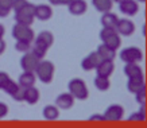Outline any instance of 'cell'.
<instances>
[{"instance_id": "obj_26", "label": "cell", "mask_w": 147, "mask_h": 128, "mask_svg": "<svg viewBox=\"0 0 147 128\" xmlns=\"http://www.w3.org/2000/svg\"><path fill=\"white\" fill-rule=\"evenodd\" d=\"M47 50H49V47H46L45 44H42V43H39V42L32 40V43H31V51L35 54V55L39 58V59H42V58L45 57L46 53H47Z\"/></svg>"}, {"instance_id": "obj_42", "label": "cell", "mask_w": 147, "mask_h": 128, "mask_svg": "<svg viewBox=\"0 0 147 128\" xmlns=\"http://www.w3.org/2000/svg\"><path fill=\"white\" fill-rule=\"evenodd\" d=\"M112 1H115V3H120V1H123V0H112Z\"/></svg>"}, {"instance_id": "obj_36", "label": "cell", "mask_w": 147, "mask_h": 128, "mask_svg": "<svg viewBox=\"0 0 147 128\" xmlns=\"http://www.w3.org/2000/svg\"><path fill=\"white\" fill-rule=\"evenodd\" d=\"M89 120H98V121H105V119H104V115H98V113H96V115H92L89 117Z\"/></svg>"}, {"instance_id": "obj_30", "label": "cell", "mask_w": 147, "mask_h": 128, "mask_svg": "<svg viewBox=\"0 0 147 128\" xmlns=\"http://www.w3.org/2000/svg\"><path fill=\"white\" fill-rule=\"evenodd\" d=\"M24 89H26V88H23V86H20V85H19V88L16 89L12 94H11V97H12L15 101H18V102L24 101Z\"/></svg>"}, {"instance_id": "obj_9", "label": "cell", "mask_w": 147, "mask_h": 128, "mask_svg": "<svg viewBox=\"0 0 147 128\" xmlns=\"http://www.w3.org/2000/svg\"><path fill=\"white\" fill-rule=\"evenodd\" d=\"M101 61L102 59L100 58L97 51H92V53H89L82 61H81V67H82V70H85V71L94 70Z\"/></svg>"}, {"instance_id": "obj_18", "label": "cell", "mask_w": 147, "mask_h": 128, "mask_svg": "<svg viewBox=\"0 0 147 128\" xmlns=\"http://www.w3.org/2000/svg\"><path fill=\"white\" fill-rule=\"evenodd\" d=\"M39 90L32 85V86H28V88L24 89V101L28 104V105H35L36 102L39 101Z\"/></svg>"}, {"instance_id": "obj_24", "label": "cell", "mask_w": 147, "mask_h": 128, "mask_svg": "<svg viewBox=\"0 0 147 128\" xmlns=\"http://www.w3.org/2000/svg\"><path fill=\"white\" fill-rule=\"evenodd\" d=\"M92 4L98 12H107V11H111L113 1L112 0H92Z\"/></svg>"}, {"instance_id": "obj_2", "label": "cell", "mask_w": 147, "mask_h": 128, "mask_svg": "<svg viewBox=\"0 0 147 128\" xmlns=\"http://www.w3.org/2000/svg\"><path fill=\"white\" fill-rule=\"evenodd\" d=\"M67 89L76 100H86L89 96V90L88 86L84 82V79L81 78H71L67 84Z\"/></svg>"}, {"instance_id": "obj_6", "label": "cell", "mask_w": 147, "mask_h": 128, "mask_svg": "<svg viewBox=\"0 0 147 128\" xmlns=\"http://www.w3.org/2000/svg\"><path fill=\"white\" fill-rule=\"evenodd\" d=\"M39 61V58L30 50L27 53H23V57L20 58V67L23 71H35Z\"/></svg>"}, {"instance_id": "obj_5", "label": "cell", "mask_w": 147, "mask_h": 128, "mask_svg": "<svg viewBox=\"0 0 147 128\" xmlns=\"http://www.w3.org/2000/svg\"><path fill=\"white\" fill-rule=\"evenodd\" d=\"M119 57L124 63H139L143 59V53L139 47L129 46V47L121 50Z\"/></svg>"}, {"instance_id": "obj_43", "label": "cell", "mask_w": 147, "mask_h": 128, "mask_svg": "<svg viewBox=\"0 0 147 128\" xmlns=\"http://www.w3.org/2000/svg\"><path fill=\"white\" fill-rule=\"evenodd\" d=\"M136 1H138V3H144L146 0H136Z\"/></svg>"}, {"instance_id": "obj_41", "label": "cell", "mask_w": 147, "mask_h": 128, "mask_svg": "<svg viewBox=\"0 0 147 128\" xmlns=\"http://www.w3.org/2000/svg\"><path fill=\"white\" fill-rule=\"evenodd\" d=\"M49 3L51 5H59V0H49Z\"/></svg>"}, {"instance_id": "obj_10", "label": "cell", "mask_w": 147, "mask_h": 128, "mask_svg": "<svg viewBox=\"0 0 147 128\" xmlns=\"http://www.w3.org/2000/svg\"><path fill=\"white\" fill-rule=\"evenodd\" d=\"M139 4L136 0H123L119 3V11L127 16H134L138 12Z\"/></svg>"}, {"instance_id": "obj_14", "label": "cell", "mask_w": 147, "mask_h": 128, "mask_svg": "<svg viewBox=\"0 0 147 128\" xmlns=\"http://www.w3.org/2000/svg\"><path fill=\"white\" fill-rule=\"evenodd\" d=\"M123 71L127 75V78H140V77H144L142 67L139 66V63H125Z\"/></svg>"}, {"instance_id": "obj_19", "label": "cell", "mask_w": 147, "mask_h": 128, "mask_svg": "<svg viewBox=\"0 0 147 128\" xmlns=\"http://www.w3.org/2000/svg\"><path fill=\"white\" fill-rule=\"evenodd\" d=\"M36 81V75L34 71H23L22 74L19 75L18 78V84L23 88H28V86H32L35 85Z\"/></svg>"}, {"instance_id": "obj_7", "label": "cell", "mask_w": 147, "mask_h": 128, "mask_svg": "<svg viewBox=\"0 0 147 128\" xmlns=\"http://www.w3.org/2000/svg\"><path fill=\"white\" fill-rule=\"evenodd\" d=\"M102 115H104V119L108 121H119L124 116V108L119 104H112L105 109Z\"/></svg>"}, {"instance_id": "obj_4", "label": "cell", "mask_w": 147, "mask_h": 128, "mask_svg": "<svg viewBox=\"0 0 147 128\" xmlns=\"http://www.w3.org/2000/svg\"><path fill=\"white\" fill-rule=\"evenodd\" d=\"M12 36L16 40H27V42H32L35 38L34 30L31 26H26V24H20L16 23L12 27Z\"/></svg>"}, {"instance_id": "obj_22", "label": "cell", "mask_w": 147, "mask_h": 128, "mask_svg": "<svg viewBox=\"0 0 147 128\" xmlns=\"http://www.w3.org/2000/svg\"><path fill=\"white\" fill-rule=\"evenodd\" d=\"M43 113V117L46 120H57L59 117V108H58L55 104H50V105H46L42 110Z\"/></svg>"}, {"instance_id": "obj_25", "label": "cell", "mask_w": 147, "mask_h": 128, "mask_svg": "<svg viewBox=\"0 0 147 128\" xmlns=\"http://www.w3.org/2000/svg\"><path fill=\"white\" fill-rule=\"evenodd\" d=\"M102 43L107 44V46H109V47H112L113 50H117L119 47H120V44H121V38H120V35L117 34V31H115V32H113L112 35L108 36Z\"/></svg>"}, {"instance_id": "obj_33", "label": "cell", "mask_w": 147, "mask_h": 128, "mask_svg": "<svg viewBox=\"0 0 147 128\" xmlns=\"http://www.w3.org/2000/svg\"><path fill=\"white\" fill-rule=\"evenodd\" d=\"M12 1L13 0H0V7L11 12V9H12Z\"/></svg>"}, {"instance_id": "obj_40", "label": "cell", "mask_w": 147, "mask_h": 128, "mask_svg": "<svg viewBox=\"0 0 147 128\" xmlns=\"http://www.w3.org/2000/svg\"><path fill=\"white\" fill-rule=\"evenodd\" d=\"M73 0H59V5H67L69 3H71Z\"/></svg>"}, {"instance_id": "obj_12", "label": "cell", "mask_w": 147, "mask_h": 128, "mask_svg": "<svg viewBox=\"0 0 147 128\" xmlns=\"http://www.w3.org/2000/svg\"><path fill=\"white\" fill-rule=\"evenodd\" d=\"M34 15H35V19L46 22V20H49L53 16V9H51V7L49 4H38L35 5Z\"/></svg>"}, {"instance_id": "obj_17", "label": "cell", "mask_w": 147, "mask_h": 128, "mask_svg": "<svg viewBox=\"0 0 147 128\" xmlns=\"http://www.w3.org/2000/svg\"><path fill=\"white\" fill-rule=\"evenodd\" d=\"M117 15L111 11H107V12H102V16L100 19L102 27H107V28H116V24H117Z\"/></svg>"}, {"instance_id": "obj_34", "label": "cell", "mask_w": 147, "mask_h": 128, "mask_svg": "<svg viewBox=\"0 0 147 128\" xmlns=\"http://www.w3.org/2000/svg\"><path fill=\"white\" fill-rule=\"evenodd\" d=\"M9 79V75L5 73V71H0V89L5 85V82Z\"/></svg>"}, {"instance_id": "obj_31", "label": "cell", "mask_w": 147, "mask_h": 128, "mask_svg": "<svg viewBox=\"0 0 147 128\" xmlns=\"http://www.w3.org/2000/svg\"><path fill=\"white\" fill-rule=\"evenodd\" d=\"M135 98L139 105H146V88L139 90L138 93H135Z\"/></svg>"}, {"instance_id": "obj_15", "label": "cell", "mask_w": 147, "mask_h": 128, "mask_svg": "<svg viewBox=\"0 0 147 128\" xmlns=\"http://www.w3.org/2000/svg\"><path fill=\"white\" fill-rule=\"evenodd\" d=\"M113 69H115L113 61H101L97 65V67H96L94 70H96V74H97V75L109 77V75L113 73Z\"/></svg>"}, {"instance_id": "obj_28", "label": "cell", "mask_w": 147, "mask_h": 128, "mask_svg": "<svg viewBox=\"0 0 147 128\" xmlns=\"http://www.w3.org/2000/svg\"><path fill=\"white\" fill-rule=\"evenodd\" d=\"M18 88H19V84H18V82L9 78L8 81L5 82V85H4V86H3L1 89H3V90H4V92L7 93V94H9V96H11V94H12V93L15 92V90H16Z\"/></svg>"}, {"instance_id": "obj_16", "label": "cell", "mask_w": 147, "mask_h": 128, "mask_svg": "<svg viewBox=\"0 0 147 128\" xmlns=\"http://www.w3.org/2000/svg\"><path fill=\"white\" fill-rule=\"evenodd\" d=\"M96 51H97V54L100 55V58L102 61H113L116 57V50H113L112 47H109V46H107L104 43L100 44L96 49Z\"/></svg>"}, {"instance_id": "obj_38", "label": "cell", "mask_w": 147, "mask_h": 128, "mask_svg": "<svg viewBox=\"0 0 147 128\" xmlns=\"http://www.w3.org/2000/svg\"><path fill=\"white\" fill-rule=\"evenodd\" d=\"M8 13H9V11H7V9H4V8H1V7H0V18H7V16H8Z\"/></svg>"}, {"instance_id": "obj_35", "label": "cell", "mask_w": 147, "mask_h": 128, "mask_svg": "<svg viewBox=\"0 0 147 128\" xmlns=\"http://www.w3.org/2000/svg\"><path fill=\"white\" fill-rule=\"evenodd\" d=\"M7 113H8V106H7V104H4V102L0 101V119L5 117Z\"/></svg>"}, {"instance_id": "obj_37", "label": "cell", "mask_w": 147, "mask_h": 128, "mask_svg": "<svg viewBox=\"0 0 147 128\" xmlns=\"http://www.w3.org/2000/svg\"><path fill=\"white\" fill-rule=\"evenodd\" d=\"M5 51V42L3 38H0V55Z\"/></svg>"}, {"instance_id": "obj_23", "label": "cell", "mask_w": 147, "mask_h": 128, "mask_svg": "<svg viewBox=\"0 0 147 128\" xmlns=\"http://www.w3.org/2000/svg\"><path fill=\"white\" fill-rule=\"evenodd\" d=\"M93 84L97 90H100V92H107L108 89H109V86H111V81H109V77H102V75L96 74V77H94V79H93Z\"/></svg>"}, {"instance_id": "obj_32", "label": "cell", "mask_w": 147, "mask_h": 128, "mask_svg": "<svg viewBox=\"0 0 147 128\" xmlns=\"http://www.w3.org/2000/svg\"><path fill=\"white\" fill-rule=\"evenodd\" d=\"M28 1L27 0H13L12 1V9L13 11H18L23 7V5H26Z\"/></svg>"}, {"instance_id": "obj_21", "label": "cell", "mask_w": 147, "mask_h": 128, "mask_svg": "<svg viewBox=\"0 0 147 128\" xmlns=\"http://www.w3.org/2000/svg\"><path fill=\"white\" fill-rule=\"evenodd\" d=\"M35 42H39V43L45 44L46 47H50V46H53L54 43V36H53V32H50V31L45 30V31H40L39 34L34 38Z\"/></svg>"}, {"instance_id": "obj_39", "label": "cell", "mask_w": 147, "mask_h": 128, "mask_svg": "<svg viewBox=\"0 0 147 128\" xmlns=\"http://www.w3.org/2000/svg\"><path fill=\"white\" fill-rule=\"evenodd\" d=\"M4 34H5L4 26H3V24H0V38H3V36H4Z\"/></svg>"}, {"instance_id": "obj_3", "label": "cell", "mask_w": 147, "mask_h": 128, "mask_svg": "<svg viewBox=\"0 0 147 128\" xmlns=\"http://www.w3.org/2000/svg\"><path fill=\"white\" fill-rule=\"evenodd\" d=\"M34 9H35V4L32 3H27L26 5H23L20 9L15 11V22L26 24V26H31L35 20Z\"/></svg>"}, {"instance_id": "obj_1", "label": "cell", "mask_w": 147, "mask_h": 128, "mask_svg": "<svg viewBox=\"0 0 147 128\" xmlns=\"http://www.w3.org/2000/svg\"><path fill=\"white\" fill-rule=\"evenodd\" d=\"M54 70H55V69H54L53 62L40 59L34 73H35L36 78H39L40 82H43V84H50L54 78Z\"/></svg>"}, {"instance_id": "obj_20", "label": "cell", "mask_w": 147, "mask_h": 128, "mask_svg": "<svg viewBox=\"0 0 147 128\" xmlns=\"http://www.w3.org/2000/svg\"><path fill=\"white\" fill-rule=\"evenodd\" d=\"M146 88V84H144V77H140V78H128L127 81V90L129 93H138L139 90Z\"/></svg>"}, {"instance_id": "obj_8", "label": "cell", "mask_w": 147, "mask_h": 128, "mask_svg": "<svg viewBox=\"0 0 147 128\" xmlns=\"http://www.w3.org/2000/svg\"><path fill=\"white\" fill-rule=\"evenodd\" d=\"M116 31L119 35L123 36H131L135 32V24L132 20L129 19H119L117 20V24H116Z\"/></svg>"}, {"instance_id": "obj_11", "label": "cell", "mask_w": 147, "mask_h": 128, "mask_svg": "<svg viewBox=\"0 0 147 128\" xmlns=\"http://www.w3.org/2000/svg\"><path fill=\"white\" fill-rule=\"evenodd\" d=\"M74 100L76 98L71 96L70 93H61L58 94L57 98H55V105L59 108V109H70L71 106L74 105Z\"/></svg>"}, {"instance_id": "obj_29", "label": "cell", "mask_w": 147, "mask_h": 128, "mask_svg": "<svg viewBox=\"0 0 147 128\" xmlns=\"http://www.w3.org/2000/svg\"><path fill=\"white\" fill-rule=\"evenodd\" d=\"M31 43L32 42H27V40H16L15 49L20 53H27V51L31 50Z\"/></svg>"}, {"instance_id": "obj_13", "label": "cell", "mask_w": 147, "mask_h": 128, "mask_svg": "<svg viewBox=\"0 0 147 128\" xmlns=\"http://www.w3.org/2000/svg\"><path fill=\"white\" fill-rule=\"evenodd\" d=\"M67 8H69V12L74 16H80L82 13L86 12L88 9V4L85 0H73L71 3L67 4Z\"/></svg>"}, {"instance_id": "obj_27", "label": "cell", "mask_w": 147, "mask_h": 128, "mask_svg": "<svg viewBox=\"0 0 147 128\" xmlns=\"http://www.w3.org/2000/svg\"><path fill=\"white\" fill-rule=\"evenodd\" d=\"M142 108L135 112V113H131L128 117V120L131 121H144L146 120V105H140Z\"/></svg>"}]
</instances>
